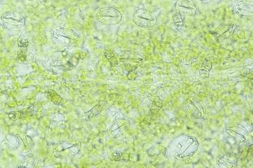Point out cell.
Returning a JSON list of instances; mask_svg holds the SVG:
<instances>
[{
  "label": "cell",
  "mask_w": 253,
  "mask_h": 168,
  "mask_svg": "<svg viewBox=\"0 0 253 168\" xmlns=\"http://www.w3.org/2000/svg\"><path fill=\"white\" fill-rule=\"evenodd\" d=\"M96 19L100 24L114 26L121 22L122 15L119 10L115 8L105 7L97 11Z\"/></svg>",
  "instance_id": "cell-1"
},
{
  "label": "cell",
  "mask_w": 253,
  "mask_h": 168,
  "mask_svg": "<svg viewBox=\"0 0 253 168\" xmlns=\"http://www.w3.org/2000/svg\"><path fill=\"white\" fill-rule=\"evenodd\" d=\"M54 37L58 43L67 47L78 45L81 40V38L77 33L67 28H60L55 30Z\"/></svg>",
  "instance_id": "cell-2"
},
{
  "label": "cell",
  "mask_w": 253,
  "mask_h": 168,
  "mask_svg": "<svg viewBox=\"0 0 253 168\" xmlns=\"http://www.w3.org/2000/svg\"><path fill=\"white\" fill-rule=\"evenodd\" d=\"M133 22L139 27L144 29L153 28L157 23L158 18L151 11L146 9H139L133 14Z\"/></svg>",
  "instance_id": "cell-3"
},
{
  "label": "cell",
  "mask_w": 253,
  "mask_h": 168,
  "mask_svg": "<svg viewBox=\"0 0 253 168\" xmlns=\"http://www.w3.org/2000/svg\"><path fill=\"white\" fill-rule=\"evenodd\" d=\"M237 26L233 22H225L215 30L214 35L220 43H224L233 38L237 31Z\"/></svg>",
  "instance_id": "cell-4"
},
{
  "label": "cell",
  "mask_w": 253,
  "mask_h": 168,
  "mask_svg": "<svg viewBox=\"0 0 253 168\" xmlns=\"http://www.w3.org/2000/svg\"><path fill=\"white\" fill-rule=\"evenodd\" d=\"M2 21L4 25L9 28H21L25 23L24 16L14 11H9L4 13L2 16Z\"/></svg>",
  "instance_id": "cell-5"
},
{
  "label": "cell",
  "mask_w": 253,
  "mask_h": 168,
  "mask_svg": "<svg viewBox=\"0 0 253 168\" xmlns=\"http://www.w3.org/2000/svg\"><path fill=\"white\" fill-rule=\"evenodd\" d=\"M177 13L182 16H193L196 14L197 6L192 0H178L175 5Z\"/></svg>",
  "instance_id": "cell-6"
},
{
  "label": "cell",
  "mask_w": 253,
  "mask_h": 168,
  "mask_svg": "<svg viewBox=\"0 0 253 168\" xmlns=\"http://www.w3.org/2000/svg\"><path fill=\"white\" fill-rule=\"evenodd\" d=\"M236 13L246 20L253 19V3L249 1H241L235 6Z\"/></svg>",
  "instance_id": "cell-7"
},
{
  "label": "cell",
  "mask_w": 253,
  "mask_h": 168,
  "mask_svg": "<svg viewBox=\"0 0 253 168\" xmlns=\"http://www.w3.org/2000/svg\"><path fill=\"white\" fill-rule=\"evenodd\" d=\"M172 18L175 29L180 32L185 31L187 27L182 15L178 13H176L173 16Z\"/></svg>",
  "instance_id": "cell-8"
},
{
  "label": "cell",
  "mask_w": 253,
  "mask_h": 168,
  "mask_svg": "<svg viewBox=\"0 0 253 168\" xmlns=\"http://www.w3.org/2000/svg\"><path fill=\"white\" fill-rule=\"evenodd\" d=\"M212 65L209 61H205L202 67L200 70L201 75L204 77H208L209 74V71L211 69Z\"/></svg>",
  "instance_id": "cell-9"
},
{
  "label": "cell",
  "mask_w": 253,
  "mask_h": 168,
  "mask_svg": "<svg viewBox=\"0 0 253 168\" xmlns=\"http://www.w3.org/2000/svg\"><path fill=\"white\" fill-rule=\"evenodd\" d=\"M201 1H208V0H201Z\"/></svg>",
  "instance_id": "cell-10"
},
{
  "label": "cell",
  "mask_w": 253,
  "mask_h": 168,
  "mask_svg": "<svg viewBox=\"0 0 253 168\" xmlns=\"http://www.w3.org/2000/svg\"><path fill=\"white\" fill-rule=\"evenodd\" d=\"M1 35H0V41H1Z\"/></svg>",
  "instance_id": "cell-11"
},
{
  "label": "cell",
  "mask_w": 253,
  "mask_h": 168,
  "mask_svg": "<svg viewBox=\"0 0 253 168\" xmlns=\"http://www.w3.org/2000/svg\"><path fill=\"white\" fill-rule=\"evenodd\" d=\"M29 1H33V0H29Z\"/></svg>",
  "instance_id": "cell-12"
}]
</instances>
